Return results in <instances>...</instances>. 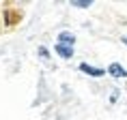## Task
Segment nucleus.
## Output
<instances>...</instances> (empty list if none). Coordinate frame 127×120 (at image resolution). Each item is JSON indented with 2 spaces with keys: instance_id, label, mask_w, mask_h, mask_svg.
<instances>
[{
  "instance_id": "nucleus-5",
  "label": "nucleus",
  "mask_w": 127,
  "mask_h": 120,
  "mask_svg": "<svg viewBox=\"0 0 127 120\" xmlns=\"http://www.w3.org/2000/svg\"><path fill=\"white\" fill-rule=\"evenodd\" d=\"M71 4H73V7H80V9H86V7H91L93 2H91V0H73Z\"/></svg>"
},
{
  "instance_id": "nucleus-4",
  "label": "nucleus",
  "mask_w": 127,
  "mask_h": 120,
  "mask_svg": "<svg viewBox=\"0 0 127 120\" xmlns=\"http://www.w3.org/2000/svg\"><path fill=\"white\" fill-rule=\"evenodd\" d=\"M56 54H60L63 58H71L73 56V47H65V45H54Z\"/></svg>"
},
{
  "instance_id": "nucleus-2",
  "label": "nucleus",
  "mask_w": 127,
  "mask_h": 120,
  "mask_svg": "<svg viewBox=\"0 0 127 120\" xmlns=\"http://www.w3.org/2000/svg\"><path fill=\"white\" fill-rule=\"evenodd\" d=\"M108 73L112 75V77H125L127 71H125V67H123V64H119V62H112V64L108 67Z\"/></svg>"
},
{
  "instance_id": "nucleus-6",
  "label": "nucleus",
  "mask_w": 127,
  "mask_h": 120,
  "mask_svg": "<svg viewBox=\"0 0 127 120\" xmlns=\"http://www.w3.org/2000/svg\"><path fill=\"white\" fill-rule=\"evenodd\" d=\"M123 43H125V45H127V37H123Z\"/></svg>"
},
{
  "instance_id": "nucleus-3",
  "label": "nucleus",
  "mask_w": 127,
  "mask_h": 120,
  "mask_svg": "<svg viewBox=\"0 0 127 120\" xmlns=\"http://www.w3.org/2000/svg\"><path fill=\"white\" fill-rule=\"evenodd\" d=\"M73 34H71V32H60L58 34V43H56V45H65V47H73Z\"/></svg>"
},
{
  "instance_id": "nucleus-1",
  "label": "nucleus",
  "mask_w": 127,
  "mask_h": 120,
  "mask_svg": "<svg viewBox=\"0 0 127 120\" xmlns=\"http://www.w3.org/2000/svg\"><path fill=\"white\" fill-rule=\"evenodd\" d=\"M80 71H84V73L91 75V77H101V75H106V69L91 67V64H86V62H82V64H80Z\"/></svg>"
}]
</instances>
